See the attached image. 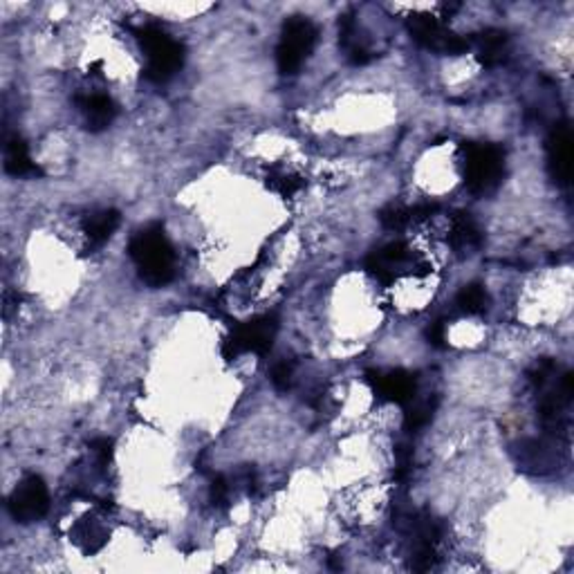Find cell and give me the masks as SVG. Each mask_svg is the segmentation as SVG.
Here are the masks:
<instances>
[{"mask_svg": "<svg viewBox=\"0 0 574 574\" xmlns=\"http://www.w3.org/2000/svg\"><path fill=\"white\" fill-rule=\"evenodd\" d=\"M137 274L144 283L153 287H162L175 277V254L160 225H151L137 231L128 245Z\"/></svg>", "mask_w": 574, "mask_h": 574, "instance_id": "1", "label": "cell"}, {"mask_svg": "<svg viewBox=\"0 0 574 574\" xmlns=\"http://www.w3.org/2000/svg\"><path fill=\"white\" fill-rule=\"evenodd\" d=\"M137 43L146 54V77L155 83H164L182 68L184 47L170 39L164 30L155 25H146L135 30Z\"/></svg>", "mask_w": 574, "mask_h": 574, "instance_id": "2", "label": "cell"}, {"mask_svg": "<svg viewBox=\"0 0 574 574\" xmlns=\"http://www.w3.org/2000/svg\"><path fill=\"white\" fill-rule=\"evenodd\" d=\"M462 175L472 193L491 191L505 175V153L493 144H464Z\"/></svg>", "mask_w": 574, "mask_h": 574, "instance_id": "3", "label": "cell"}, {"mask_svg": "<svg viewBox=\"0 0 574 574\" xmlns=\"http://www.w3.org/2000/svg\"><path fill=\"white\" fill-rule=\"evenodd\" d=\"M316 43V27L310 18L294 16L283 25L277 47V65L281 74H297Z\"/></svg>", "mask_w": 574, "mask_h": 574, "instance_id": "4", "label": "cell"}, {"mask_svg": "<svg viewBox=\"0 0 574 574\" xmlns=\"http://www.w3.org/2000/svg\"><path fill=\"white\" fill-rule=\"evenodd\" d=\"M278 321L274 315L258 316V319L247 321L243 326H236L234 332L227 336L225 345H222V355L225 359L238 357L240 353H256L265 355L272 350L274 336H277Z\"/></svg>", "mask_w": 574, "mask_h": 574, "instance_id": "5", "label": "cell"}, {"mask_svg": "<svg viewBox=\"0 0 574 574\" xmlns=\"http://www.w3.org/2000/svg\"><path fill=\"white\" fill-rule=\"evenodd\" d=\"M7 510L18 523H32L50 510V493L41 476H27L14 487L7 498Z\"/></svg>", "mask_w": 574, "mask_h": 574, "instance_id": "6", "label": "cell"}, {"mask_svg": "<svg viewBox=\"0 0 574 574\" xmlns=\"http://www.w3.org/2000/svg\"><path fill=\"white\" fill-rule=\"evenodd\" d=\"M409 32L413 41L420 43L422 47L443 52V54H462V52H467L469 45H472L467 39L449 32L438 18L429 16V14H415V16H411Z\"/></svg>", "mask_w": 574, "mask_h": 574, "instance_id": "7", "label": "cell"}, {"mask_svg": "<svg viewBox=\"0 0 574 574\" xmlns=\"http://www.w3.org/2000/svg\"><path fill=\"white\" fill-rule=\"evenodd\" d=\"M548 169L557 184L568 187L572 178V132L568 123H559L548 137Z\"/></svg>", "mask_w": 574, "mask_h": 574, "instance_id": "8", "label": "cell"}, {"mask_svg": "<svg viewBox=\"0 0 574 574\" xmlns=\"http://www.w3.org/2000/svg\"><path fill=\"white\" fill-rule=\"evenodd\" d=\"M368 382L379 397L395 404H411L415 397V377L406 370H391V373H368Z\"/></svg>", "mask_w": 574, "mask_h": 574, "instance_id": "9", "label": "cell"}, {"mask_svg": "<svg viewBox=\"0 0 574 574\" xmlns=\"http://www.w3.org/2000/svg\"><path fill=\"white\" fill-rule=\"evenodd\" d=\"M77 103L83 112L85 128L88 131H103V128L111 126L117 115L115 102L108 94H85V97L77 99Z\"/></svg>", "mask_w": 574, "mask_h": 574, "instance_id": "10", "label": "cell"}, {"mask_svg": "<svg viewBox=\"0 0 574 574\" xmlns=\"http://www.w3.org/2000/svg\"><path fill=\"white\" fill-rule=\"evenodd\" d=\"M476 52L478 61L485 68H496L507 59L510 52V39L502 30H485L482 34L476 36Z\"/></svg>", "mask_w": 574, "mask_h": 574, "instance_id": "11", "label": "cell"}, {"mask_svg": "<svg viewBox=\"0 0 574 574\" xmlns=\"http://www.w3.org/2000/svg\"><path fill=\"white\" fill-rule=\"evenodd\" d=\"M5 170L14 178H25V175H41V169L32 162L30 149L18 135L9 137L5 144Z\"/></svg>", "mask_w": 574, "mask_h": 574, "instance_id": "12", "label": "cell"}, {"mask_svg": "<svg viewBox=\"0 0 574 574\" xmlns=\"http://www.w3.org/2000/svg\"><path fill=\"white\" fill-rule=\"evenodd\" d=\"M449 240H452L453 249L462 251L464 254V251H472V249H478V247H481L482 234L469 213H460V216L453 220Z\"/></svg>", "mask_w": 574, "mask_h": 574, "instance_id": "13", "label": "cell"}, {"mask_svg": "<svg viewBox=\"0 0 574 574\" xmlns=\"http://www.w3.org/2000/svg\"><path fill=\"white\" fill-rule=\"evenodd\" d=\"M120 211H115V209H103V211L88 218V222H85V236H88V240L92 245H103L112 234H115L117 227H120Z\"/></svg>", "mask_w": 574, "mask_h": 574, "instance_id": "14", "label": "cell"}, {"mask_svg": "<svg viewBox=\"0 0 574 574\" xmlns=\"http://www.w3.org/2000/svg\"><path fill=\"white\" fill-rule=\"evenodd\" d=\"M458 306L460 310L467 312V315H482L490 306V297H487L485 287L478 286V283H469L462 287V292L458 294Z\"/></svg>", "mask_w": 574, "mask_h": 574, "instance_id": "15", "label": "cell"}, {"mask_svg": "<svg viewBox=\"0 0 574 574\" xmlns=\"http://www.w3.org/2000/svg\"><path fill=\"white\" fill-rule=\"evenodd\" d=\"M433 417V404L431 402H420V404H411L406 411V429L409 431H420Z\"/></svg>", "mask_w": 574, "mask_h": 574, "instance_id": "16", "label": "cell"}, {"mask_svg": "<svg viewBox=\"0 0 574 574\" xmlns=\"http://www.w3.org/2000/svg\"><path fill=\"white\" fill-rule=\"evenodd\" d=\"M379 220L384 222V227L388 229H402V227L411 225V209H402V207H391V209H384Z\"/></svg>", "mask_w": 574, "mask_h": 574, "instance_id": "17", "label": "cell"}, {"mask_svg": "<svg viewBox=\"0 0 574 574\" xmlns=\"http://www.w3.org/2000/svg\"><path fill=\"white\" fill-rule=\"evenodd\" d=\"M268 187L281 193L283 198H287V196H292V193H297L298 189L303 187V182L298 178H292V175H272Z\"/></svg>", "mask_w": 574, "mask_h": 574, "instance_id": "18", "label": "cell"}, {"mask_svg": "<svg viewBox=\"0 0 574 574\" xmlns=\"http://www.w3.org/2000/svg\"><path fill=\"white\" fill-rule=\"evenodd\" d=\"M292 375L294 368L292 364L281 362L272 368V384L277 386V391H287L289 384H292Z\"/></svg>", "mask_w": 574, "mask_h": 574, "instance_id": "19", "label": "cell"}, {"mask_svg": "<svg viewBox=\"0 0 574 574\" xmlns=\"http://www.w3.org/2000/svg\"><path fill=\"white\" fill-rule=\"evenodd\" d=\"M209 496H211L213 505H225L227 498H229V485H227L225 478H213L211 487H209Z\"/></svg>", "mask_w": 574, "mask_h": 574, "instance_id": "20", "label": "cell"}, {"mask_svg": "<svg viewBox=\"0 0 574 574\" xmlns=\"http://www.w3.org/2000/svg\"><path fill=\"white\" fill-rule=\"evenodd\" d=\"M92 452L99 458V462L108 464L112 460V440L111 438L92 440Z\"/></svg>", "mask_w": 574, "mask_h": 574, "instance_id": "21", "label": "cell"}, {"mask_svg": "<svg viewBox=\"0 0 574 574\" xmlns=\"http://www.w3.org/2000/svg\"><path fill=\"white\" fill-rule=\"evenodd\" d=\"M426 335H429V341L433 345H443L444 344V339H447V328H444V324L443 321H435L433 326H431L429 328V332H426Z\"/></svg>", "mask_w": 574, "mask_h": 574, "instance_id": "22", "label": "cell"}]
</instances>
